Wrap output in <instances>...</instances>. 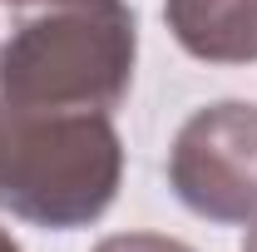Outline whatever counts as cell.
<instances>
[{"label": "cell", "mask_w": 257, "mask_h": 252, "mask_svg": "<svg viewBox=\"0 0 257 252\" xmlns=\"http://www.w3.org/2000/svg\"><path fill=\"white\" fill-rule=\"evenodd\" d=\"M0 5H15V10H40V5H50V0H0Z\"/></svg>", "instance_id": "cell-6"}, {"label": "cell", "mask_w": 257, "mask_h": 252, "mask_svg": "<svg viewBox=\"0 0 257 252\" xmlns=\"http://www.w3.org/2000/svg\"><path fill=\"white\" fill-rule=\"evenodd\" d=\"M0 252H20V242H15V237H10L5 227H0Z\"/></svg>", "instance_id": "cell-7"}, {"label": "cell", "mask_w": 257, "mask_h": 252, "mask_svg": "<svg viewBox=\"0 0 257 252\" xmlns=\"http://www.w3.org/2000/svg\"><path fill=\"white\" fill-rule=\"evenodd\" d=\"M94 252H193V247L178 237H163V232H114Z\"/></svg>", "instance_id": "cell-5"}, {"label": "cell", "mask_w": 257, "mask_h": 252, "mask_svg": "<svg viewBox=\"0 0 257 252\" xmlns=\"http://www.w3.org/2000/svg\"><path fill=\"white\" fill-rule=\"evenodd\" d=\"M163 20L193 60L257 64V0H163Z\"/></svg>", "instance_id": "cell-4"}, {"label": "cell", "mask_w": 257, "mask_h": 252, "mask_svg": "<svg viewBox=\"0 0 257 252\" xmlns=\"http://www.w3.org/2000/svg\"><path fill=\"white\" fill-rule=\"evenodd\" d=\"M168 188L203 222H257V104L218 99L193 109L168 144Z\"/></svg>", "instance_id": "cell-3"}, {"label": "cell", "mask_w": 257, "mask_h": 252, "mask_svg": "<svg viewBox=\"0 0 257 252\" xmlns=\"http://www.w3.org/2000/svg\"><path fill=\"white\" fill-rule=\"evenodd\" d=\"M242 252H257V222L247 227V242H242Z\"/></svg>", "instance_id": "cell-8"}, {"label": "cell", "mask_w": 257, "mask_h": 252, "mask_svg": "<svg viewBox=\"0 0 257 252\" xmlns=\"http://www.w3.org/2000/svg\"><path fill=\"white\" fill-rule=\"evenodd\" d=\"M124 183V144L104 109H35L0 99V208L74 232L99 222Z\"/></svg>", "instance_id": "cell-1"}, {"label": "cell", "mask_w": 257, "mask_h": 252, "mask_svg": "<svg viewBox=\"0 0 257 252\" xmlns=\"http://www.w3.org/2000/svg\"><path fill=\"white\" fill-rule=\"evenodd\" d=\"M139 25L124 0H50L0 45V99L35 109H114L134 84Z\"/></svg>", "instance_id": "cell-2"}]
</instances>
